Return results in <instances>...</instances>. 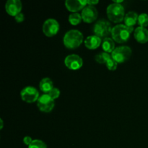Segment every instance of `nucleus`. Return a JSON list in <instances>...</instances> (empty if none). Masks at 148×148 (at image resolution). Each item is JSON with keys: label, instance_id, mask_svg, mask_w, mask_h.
Returning a JSON list of instances; mask_svg holds the SVG:
<instances>
[{"label": "nucleus", "instance_id": "nucleus-1", "mask_svg": "<svg viewBox=\"0 0 148 148\" xmlns=\"http://www.w3.org/2000/svg\"><path fill=\"white\" fill-rule=\"evenodd\" d=\"M133 30V27H130L124 24H118L113 27L111 36L113 40L116 43H125L129 40Z\"/></svg>", "mask_w": 148, "mask_h": 148}, {"label": "nucleus", "instance_id": "nucleus-2", "mask_svg": "<svg viewBox=\"0 0 148 148\" xmlns=\"http://www.w3.org/2000/svg\"><path fill=\"white\" fill-rule=\"evenodd\" d=\"M83 39V35L79 30H70L65 33L63 43L67 49H75L82 44Z\"/></svg>", "mask_w": 148, "mask_h": 148}, {"label": "nucleus", "instance_id": "nucleus-3", "mask_svg": "<svg viewBox=\"0 0 148 148\" xmlns=\"http://www.w3.org/2000/svg\"><path fill=\"white\" fill-rule=\"evenodd\" d=\"M107 16L110 21L114 23H119L124 20L125 10L121 4L112 3L109 4L106 9Z\"/></svg>", "mask_w": 148, "mask_h": 148}, {"label": "nucleus", "instance_id": "nucleus-4", "mask_svg": "<svg viewBox=\"0 0 148 148\" xmlns=\"http://www.w3.org/2000/svg\"><path fill=\"white\" fill-rule=\"evenodd\" d=\"M112 29L113 27L110 22L101 19L97 21L94 25L93 32L95 36H98L101 39H104L108 38V36L111 34Z\"/></svg>", "mask_w": 148, "mask_h": 148}, {"label": "nucleus", "instance_id": "nucleus-5", "mask_svg": "<svg viewBox=\"0 0 148 148\" xmlns=\"http://www.w3.org/2000/svg\"><path fill=\"white\" fill-rule=\"evenodd\" d=\"M132 53V51L131 48L127 46H121L116 47L111 55L117 63L122 64L130 59Z\"/></svg>", "mask_w": 148, "mask_h": 148}, {"label": "nucleus", "instance_id": "nucleus-6", "mask_svg": "<svg viewBox=\"0 0 148 148\" xmlns=\"http://www.w3.org/2000/svg\"><path fill=\"white\" fill-rule=\"evenodd\" d=\"M20 97L23 101L27 103H33L38 101L40 95L36 88L33 86H27L20 92Z\"/></svg>", "mask_w": 148, "mask_h": 148}, {"label": "nucleus", "instance_id": "nucleus-7", "mask_svg": "<svg viewBox=\"0 0 148 148\" xmlns=\"http://www.w3.org/2000/svg\"><path fill=\"white\" fill-rule=\"evenodd\" d=\"M38 108L40 111L49 113L53 109L55 106L54 100L52 99L48 94H43L39 97L37 101Z\"/></svg>", "mask_w": 148, "mask_h": 148}, {"label": "nucleus", "instance_id": "nucleus-8", "mask_svg": "<svg viewBox=\"0 0 148 148\" xmlns=\"http://www.w3.org/2000/svg\"><path fill=\"white\" fill-rule=\"evenodd\" d=\"M59 23L56 20L49 18L43 23V32L47 37H53L56 36L59 30Z\"/></svg>", "mask_w": 148, "mask_h": 148}, {"label": "nucleus", "instance_id": "nucleus-9", "mask_svg": "<svg viewBox=\"0 0 148 148\" xmlns=\"http://www.w3.org/2000/svg\"><path fill=\"white\" fill-rule=\"evenodd\" d=\"M64 64L71 70H78L83 65V60L77 54H69L64 59Z\"/></svg>", "mask_w": 148, "mask_h": 148}, {"label": "nucleus", "instance_id": "nucleus-10", "mask_svg": "<svg viewBox=\"0 0 148 148\" xmlns=\"http://www.w3.org/2000/svg\"><path fill=\"white\" fill-rule=\"evenodd\" d=\"M82 20L86 23H91L98 18V12L95 6L87 5L81 12Z\"/></svg>", "mask_w": 148, "mask_h": 148}, {"label": "nucleus", "instance_id": "nucleus-11", "mask_svg": "<svg viewBox=\"0 0 148 148\" xmlns=\"http://www.w3.org/2000/svg\"><path fill=\"white\" fill-rule=\"evenodd\" d=\"M23 9V4L20 0H8L5 4V10L10 16L15 17L20 14Z\"/></svg>", "mask_w": 148, "mask_h": 148}, {"label": "nucleus", "instance_id": "nucleus-12", "mask_svg": "<svg viewBox=\"0 0 148 148\" xmlns=\"http://www.w3.org/2000/svg\"><path fill=\"white\" fill-rule=\"evenodd\" d=\"M87 6V0H66L65 7L72 13L77 12Z\"/></svg>", "mask_w": 148, "mask_h": 148}, {"label": "nucleus", "instance_id": "nucleus-13", "mask_svg": "<svg viewBox=\"0 0 148 148\" xmlns=\"http://www.w3.org/2000/svg\"><path fill=\"white\" fill-rule=\"evenodd\" d=\"M102 39L95 35L90 36L87 37V38L84 40L85 47L88 48L90 50H94L96 49L102 44Z\"/></svg>", "mask_w": 148, "mask_h": 148}, {"label": "nucleus", "instance_id": "nucleus-14", "mask_svg": "<svg viewBox=\"0 0 148 148\" xmlns=\"http://www.w3.org/2000/svg\"><path fill=\"white\" fill-rule=\"evenodd\" d=\"M134 36L138 43H146L148 42V30L146 27L139 26L134 30Z\"/></svg>", "mask_w": 148, "mask_h": 148}, {"label": "nucleus", "instance_id": "nucleus-15", "mask_svg": "<svg viewBox=\"0 0 148 148\" xmlns=\"http://www.w3.org/2000/svg\"><path fill=\"white\" fill-rule=\"evenodd\" d=\"M138 17L139 15L135 12H129L125 14V17H124V23H125L124 25H126L130 27H133L134 25H135L137 22H138Z\"/></svg>", "mask_w": 148, "mask_h": 148}, {"label": "nucleus", "instance_id": "nucleus-16", "mask_svg": "<svg viewBox=\"0 0 148 148\" xmlns=\"http://www.w3.org/2000/svg\"><path fill=\"white\" fill-rule=\"evenodd\" d=\"M101 46H102V49L104 51V52L111 54V53L116 49L115 41L113 40L112 38H106L103 39Z\"/></svg>", "mask_w": 148, "mask_h": 148}, {"label": "nucleus", "instance_id": "nucleus-17", "mask_svg": "<svg viewBox=\"0 0 148 148\" xmlns=\"http://www.w3.org/2000/svg\"><path fill=\"white\" fill-rule=\"evenodd\" d=\"M39 88L42 92H44L45 94H47L53 88V81L49 77L43 78L39 82Z\"/></svg>", "mask_w": 148, "mask_h": 148}, {"label": "nucleus", "instance_id": "nucleus-18", "mask_svg": "<svg viewBox=\"0 0 148 148\" xmlns=\"http://www.w3.org/2000/svg\"><path fill=\"white\" fill-rule=\"evenodd\" d=\"M68 20H69V23L71 25H77L82 20V15H81V14H79L78 12L72 13V14H70L69 15Z\"/></svg>", "mask_w": 148, "mask_h": 148}, {"label": "nucleus", "instance_id": "nucleus-19", "mask_svg": "<svg viewBox=\"0 0 148 148\" xmlns=\"http://www.w3.org/2000/svg\"><path fill=\"white\" fill-rule=\"evenodd\" d=\"M111 56V54L106 52H102L95 56V59L98 63L99 64H106L108 58Z\"/></svg>", "mask_w": 148, "mask_h": 148}, {"label": "nucleus", "instance_id": "nucleus-20", "mask_svg": "<svg viewBox=\"0 0 148 148\" xmlns=\"http://www.w3.org/2000/svg\"><path fill=\"white\" fill-rule=\"evenodd\" d=\"M138 24L140 27H146L148 26V14L146 13H142L139 14L138 17Z\"/></svg>", "mask_w": 148, "mask_h": 148}, {"label": "nucleus", "instance_id": "nucleus-21", "mask_svg": "<svg viewBox=\"0 0 148 148\" xmlns=\"http://www.w3.org/2000/svg\"><path fill=\"white\" fill-rule=\"evenodd\" d=\"M106 67L108 68V70L115 71L116 69H117V66H118V63L113 59L112 56H111H111H110L108 59V60L106 61Z\"/></svg>", "mask_w": 148, "mask_h": 148}, {"label": "nucleus", "instance_id": "nucleus-22", "mask_svg": "<svg viewBox=\"0 0 148 148\" xmlns=\"http://www.w3.org/2000/svg\"><path fill=\"white\" fill-rule=\"evenodd\" d=\"M28 148H47V145L43 141L40 140H33Z\"/></svg>", "mask_w": 148, "mask_h": 148}, {"label": "nucleus", "instance_id": "nucleus-23", "mask_svg": "<svg viewBox=\"0 0 148 148\" xmlns=\"http://www.w3.org/2000/svg\"><path fill=\"white\" fill-rule=\"evenodd\" d=\"M47 94L52 98V99L55 101V100L59 98V96H60V90H59V89H58V88H53V89L51 91H49Z\"/></svg>", "mask_w": 148, "mask_h": 148}, {"label": "nucleus", "instance_id": "nucleus-24", "mask_svg": "<svg viewBox=\"0 0 148 148\" xmlns=\"http://www.w3.org/2000/svg\"><path fill=\"white\" fill-rule=\"evenodd\" d=\"M14 20H15V21L18 23H22V22H23L25 20L24 14L22 12H20V14H18L17 15H16L15 17H14Z\"/></svg>", "mask_w": 148, "mask_h": 148}, {"label": "nucleus", "instance_id": "nucleus-25", "mask_svg": "<svg viewBox=\"0 0 148 148\" xmlns=\"http://www.w3.org/2000/svg\"><path fill=\"white\" fill-rule=\"evenodd\" d=\"M33 141V140H32L31 137H30V136H25V137L23 138V143L27 146L30 145Z\"/></svg>", "mask_w": 148, "mask_h": 148}, {"label": "nucleus", "instance_id": "nucleus-26", "mask_svg": "<svg viewBox=\"0 0 148 148\" xmlns=\"http://www.w3.org/2000/svg\"><path fill=\"white\" fill-rule=\"evenodd\" d=\"M98 3H99L98 0H87V5L94 6Z\"/></svg>", "mask_w": 148, "mask_h": 148}, {"label": "nucleus", "instance_id": "nucleus-27", "mask_svg": "<svg viewBox=\"0 0 148 148\" xmlns=\"http://www.w3.org/2000/svg\"><path fill=\"white\" fill-rule=\"evenodd\" d=\"M0 123H1V126H0V130H2L3 127H4V123H3V120L0 119Z\"/></svg>", "mask_w": 148, "mask_h": 148}]
</instances>
